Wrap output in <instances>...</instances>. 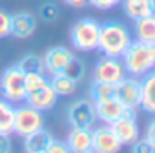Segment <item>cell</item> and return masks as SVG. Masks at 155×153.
Instances as JSON below:
<instances>
[{
    "label": "cell",
    "mask_w": 155,
    "mask_h": 153,
    "mask_svg": "<svg viewBox=\"0 0 155 153\" xmlns=\"http://www.w3.org/2000/svg\"><path fill=\"white\" fill-rule=\"evenodd\" d=\"M37 17L29 11H17L11 15V24H9V35L18 38V40H28L35 35L37 31Z\"/></svg>",
    "instance_id": "8fae6325"
},
{
    "label": "cell",
    "mask_w": 155,
    "mask_h": 153,
    "mask_svg": "<svg viewBox=\"0 0 155 153\" xmlns=\"http://www.w3.org/2000/svg\"><path fill=\"white\" fill-rule=\"evenodd\" d=\"M135 111L137 109H126L120 119H117L115 122L110 124L122 146H131L139 138V126H137V120H135V117H137Z\"/></svg>",
    "instance_id": "9c48e42d"
},
{
    "label": "cell",
    "mask_w": 155,
    "mask_h": 153,
    "mask_svg": "<svg viewBox=\"0 0 155 153\" xmlns=\"http://www.w3.org/2000/svg\"><path fill=\"white\" fill-rule=\"evenodd\" d=\"M131 151H135V153H153L155 149L150 146V142L146 140V138H137L131 146Z\"/></svg>",
    "instance_id": "f546056e"
},
{
    "label": "cell",
    "mask_w": 155,
    "mask_h": 153,
    "mask_svg": "<svg viewBox=\"0 0 155 153\" xmlns=\"http://www.w3.org/2000/svg\"><path fill=\"white\" fill-rule=\"evenodd\" d=\"M126 76V69L120 58L115 57H102L95 67H93V79L95 80H102V82H110V84H117L120 79Z\"/></svg>",
    "instance_id": "ba28073f"
},
{
    "label": "cell",
    "mask_w": 155,
    "mask_h": 153,
    "mask_svg": "<svg viewBox=\"0 0 155 153\" xmlns=\"http://www.w3.org/2000/svg\"><path fill=\"white\" fill-rule=\"evenodd\" d=\"M120 4H122L124 15L130 20H139V18L153 13L150 0H120Z\"/></svg>",
    "instance_id": "d6986e66"
},
{
    "label": "cell",
    "mask_w": 155,
    "mask_h": 153,
    "mask_svg": "<svg viewBox=\"0 0 155 153\" xmlns=\"http://www.w3.org/2000/svg\"><path fill=\"white\" fill-rule=\"evenodd\" d=\"M99 33H101V22H97L95 18L84 17L71 26L69 40L73 47L79 51H93L99 46Z\"/></svg>",
    "instance_id": "3957f363"
},
{
    "label": "cell",
    "mask_w": 155,
    "mask_h": 153,
    "mask_svg": "<svg viewBox=\"0 0 155 153\" xmlns=\"http://www.w3.org/2000/svg\"><path fill=\"white\" fill-rule=\"evenodd\" d=\"M122 64L126 75L144 76L151 69H155V44H148L142 40L130 42L126 51L122 53Z\"/></svg>",
    "instance_id": "6da1fadb"
},
{
    "label": "cell",
    "mask_w": 155,
    "mask_h": 153,
    "mask_svg": "<svg viewBox=\"0 0 155 153\" xmlns=\"http://www.w3.org/2000/svg\"><path fill=\"white\" fill-rule=\"evenodd\" d=\"M17 66L24 71V73H37V71H44V62H42V57H38L37 53H28L24 55Z\"/></svg>",
    "instance_id": "603a6c76"
},
{
    "label": "cell",
    "mask_w": 155,
    "mask_h": 153,
    "mask_svg": "<svg viewBox=\"0 0 155 153\" xmlns=\"http://www.w3.org/2000/svg\"><path fill=\"white\" fill-rule=\"evenodd\" d=\"M57 100H58V95L53 91V88L49 86V80H48V82L42 84L40 88L29 91V93L26 95V100H24V102L44 113V111L53 109L55 104H57Z\"/></svg>",
    "instance_id": "4fadbf2b"
},
{
    "label": "cell",
    "mask_w": 155,
    "mask_h": 153,
    "mask_svg": "<svg viewBox=\"0 0 155 153\" xmlns=\"http://www.w3.org/2000/svg\"><path fill=\"white\" fill-rule=\"evenodd\" d=\"M150 4H151V11L155 13V0H150Z\"/></svg>",
    "instance_id": "836d02e7"
},
{
    "label": "cell",
    "mask_w": 155,
    "mask_h": 153,
    "mask_svg": "<svg viewBox=\"0 0 155 153\" xmlns=\"http://www.w3.org/2000/svg\"><path fill=\"white\" fill-rule=\"evenodd\" d=\"M95 104V113H97V119L106 122V124H111L115 122L117 119H120L124 115V111L128 108H124L115 97L111 99H106V100H101V102H93Z\"/></svg>",
    "instance_id": "5bb4252c"
},
{
    "label": "cell",
    "mask_w": 155,
    "mask_h": 153,
    "mask_svg": "<svg viewBox=\"0 0 155 153\" xmlns=\"http://www.w3.org/2000/svg\"><path fill=\"white\" fill-rule=\"evenodd\" d=\"M73 51L64 47V46H53L49 47L44 57H42V62H44V71L51 76V75H58L64 71V67L68 66V62L73 58Z\"/></svg>",
    "instance_id": "7c38bea8"
},
{
    "label": "cell",
    "mask_w": 155,
    "mask_h": 153,
    "mask_svg": "<svg viewBox=\"0 0 155 153\" xmlns=\"http://www.w3.org/2000/svg\"><path fill=\"white\" fill-rule=\"evenodd\" d=\"M0 95L13 104L26 100V73L17 64L8 66L0 73Z\"/></svg>",
    "instance_id": "277c9868"
},
{
    "label": "cell",
    "mask_w": 155,
    "mask_h": 153,
    "mask_svg": "<svg viewBox=\"0 0 155 153\" xmlns=\"http://www.w3.org/2000/svg\"><path fill=\"white\" fill-rule=\"evenodd\" d=\"M48 79H46V75L44 71H37V73H26V95L37 88H40L42 84H46Z\"/></svg>",
    "instance_id": "484cf974"
},
{
    "label": "cell",
    "mask_w": 155,
    "mask_h": 153,
    "mask_svg": "<svg viewBox=\"0 0 155 153\" xmlns=\"http://www.w3.org/2000/svg\"><path fill=\"white\" fill-rule=\"evenodd\" d=\"M148 142H150V146L155 149V117L150 120V124H148V128H146V137H144Z\"/></svg>",
    "instance_id": "4dcf8cb0"
},
{
    "label": "cell",
    "mask_w": 155,
    "mask_h": 153,
    "mask_svg": "<svg viewBox=\"0 0 155 153\" xmlns=\"http://www.w3.org/2000/svg\"><path fill=\"white\" fill-rule=\"evenodd\" d=\"M69 148L64 140H57V138H51L49 144H48V151L46 153H68Z\"/></svg>",
    "instance_id": "f1b7e54d"
},
{
    "label": "cell",
    "mask_w": 155,
    "mask_h": 153,
    "mask_svg": "<svg viewBox=\"0 0 155 153\" xmlns=\"http://www.w3.org/2000/svg\"><path fill=\"white\" fill-rule=\"evenodd\" d=\"M44 128V115L42 111L35 109L29 104H22L15 108V122H13V133L18 137H26L33 131H38Z\"/></svg>",
    "instance_id": "5b68a950"
},
{
    "label": "cell",
    "mask_w": 155,
    "mask_h": 153,
    "mask_svg": "<svg viewBox=\"0 0 155 153\" xmlns=\"http://www.w3.org/2000/svg\"><path fill=\"white\" fill-rule=\"evenodd\" d=\"M88 4L93 6L95 9L108 11V9H111V8H115L117 4H120V0H88Z\"/></svg>",
    "instance_id": "83f0119b"
},
{
    "label": "cell",
    "mask_w": 155,
    "mask_h": 153,
    "mask_svg": "<svg viewBox=\"0 0 155 153\" xmlns=\"http://www.w3.org/2000/svg\"><path fill=\"white\" fill-rule=\"evenodd\" d=\"M120 148H122V144L119 142V138L113 133L110 124L91 129V151H97V153H117V151H120Z\"/></svg>",
    "instance_id": "30bf717a"
},
{
    "label": "cell",
    "mask_w": 155,
    "mask_h": 153,
    "mask_svg": "<svg viewBox=\"0 0 155 153\" xmlns=\"http://www.w3.org/2000/svg\"><path fill=\"white\" fill-rule=\"evenodd\" d=\"M113 97L128 109L140 108V80L137 76H124L115 84Z\"/></svg>",
    "instance_id": "52a82bcc"
},
{
    "label": "cell",
    "mask_w": 155,
    "mask_h": 153,
    "mask_svg": "<svg viewBox=\"0 0 155 153\" xmlns=\"http://www.w3.org/2000/svg\"><path fill=\"white\" fill-rule=\"evenodd\" d=\"M133 31L137 40L155 44V13H150L139 20H133Z\"/></svg>",
    "instance_id": "ac0fdd59"
},
{
    "label": "cell",
    "mask_w": 155,
    "mask_h": 153,
    "mask_svg": "<svg viewBox=\"0 0 155 153\" xmlns=\"http://www.w3.org/2000/svg\"><path fill=\"white\" fill-rule=\"evenodd\" d=\"M38 17L44 20V22H55L58 17H60V9L55 2H46L40 6L38 9Z\"/></svg>",
    "instance_id": "d4e9b609"
},
{
    "label": "cell",
    "mask_w": 155,
    "mask_h": 153,
    "mask_svg": "<svg viewBox=\"0 0 155 153\" xmlns=\"http://www.w3.org/2000/svg\"><path fill=\"white\" fill-rule=\"evenodd\" d=\"M22 138H24L22 140L24 151H28V153H46L48 151V144H49V140L53 137L42 128V129L33 131V133H29V135H26Z\"/></svg>",
    "instance_id": "e0dca14e"
},
{
    "label": "cell",
    "mask_w": 155,
    "mask_h": 153,
    "mask_svg": "<svg viewBox=\"0 0 155 153\" xmlns=\"http://www.w3.org/2000/svg\"><path fill=\"white\" fill-rule=\"evenodd\" d=\"M9 24H11V13L0 8V40L9 37Z\"/></svg>",
    "instance_id": "4316f807"
},
{
    "label": "cell",
    "mask_w": 155,
    "mask_h": 153,
    "mask_svg": "<svg viewBox=\"0 0 155 153\" xmlns=\"http://www.w3.org/2000/svg\"><path fill=\"white\" fill-rule=\"evenodd\" d=\"M140 108L155 115V69L146 73L144 80H140Z\"/></svg>",
    "instance_id": "2e32d148"
},
{
    "label": "cell",
    "mask_w": 155,
    "mask_h": 153,
    "mask_svg": "<svg viewBox=\"0 0 155 153\" xmlns=\"http://www.w3.org/2000/svg\"><path fill=\"white\" fill-rule=\"evenodd\" d=\"M115 93V84H110V82H102V80H95L91 82L90 86V99L93 102H101V100H106V99H111Z\"/></svg>",
    "instance_id": "7402d4cb"
},
{
    "label": "cell",
    "mask_w": 155,
    "mask_h": 153,
    "mask_svg": "<svg viewBox=\"0 0 155 153\" xmlns=\"http://www.w3.org/2000/svg\"><path fill=\"white\" fill-rule=\"evenodd\" d=\"M66 144L73 153H88L91 151V129L88 128H71Z\"/></svg>",
    "instance_id": "9a60e30c"
},
{
    "label": "cell",
    "mask_w": 155,
    "mask_h": 153,
    "mask_svg": "<svg viewBox=\"0 0 155 153\" xmlns=\"http://www.w3.org/2000/svg\"><path fill=\"white\" fill-rule=\"evenodd\" d=\"M13 148L11 144V138L9 135H4V133H0V153H9Z\"/></svg>",
    "instance_id": "1f68e13d"
},
{
    "label": "cell",
    "mask_w": 155,
    "mask_h": 153,
    "mask_svg": "<svg viewBox=\"0 0 155 153\" xmlns=\"http://www.w3.org/2000/svg\"><path fill=\"white\" fill-rule=\"evenodd\" d=\"M49 80V86L53 88V91L58 95V97H69L77 91V86H79V82H75L73 79H69V76H66L64 73H58V75H51Z\"/></svg>",
    "instance_id": "ffe728a7"
},
{
    "label": "cell",
    "mask_w": 155,
    "mask_h": 153,
    "mask_svg": "<svg viewBox=\"0 0 155 153\" xmlns=\"http://www.w3.org/2000/svg\"><path fill=\"white\" fill-rule=\"evenodd\" d=\"M13 122H15V106L13 102L0 99V133L11 135L13 133Z\"/></svg>",
    "instance_id": "44dd1931"
},
{
    "label": "cell",
    "mask_w": 155,
    "mask_h": 153,
    "mask_svg": "<svg viewBox=\"0 0 155 153\" xmlns=\"http://www.w3.org/2000/svg\"><path fill=\"white\" fill-rule=\"evenodd\" d=\"M66 76H69V79H73L75 82H81L82 79H84V73H86V67H84V62L81 60V58H77V57H73L69 62H68V66L64 67V71H62Z\"/></svg>",
    "instance_id": "cb8c5ba5"
},
{
    "label": "cell",
    "mask_w": 155,
    "mask_h": 153,
    "mask_svg": "<svg viewBox=\"0 0 155 153\" xmlns=\"http://www.w3.org/2000/svg\"><path fill=\"white\" fill-rule=\"evenodd\" d=\"M68 122L71 128H88L93 129L97 122L95 104L91 99H79L68 108Z\"/></svg>",
    "instance_id": "8992f818"
},
{
    "label": "cell",
    "mask_w": 155,
    "mask_h": 153,
    "mask_svg": "<svg viewBox=\"0 0 155 153\" xmlns=\"http://www.w3.org/2000/svg\"><path fill=\"white\" fill-rule=\"evenodd\" d=\"M62 2L68 4V6H71V8H77V9L88 6V0H62Z\"/></svg>",
    "instance_id": "d6a6232c"
},
{
    "label": "cell",
    "mask_w": 155,
    "mask_h": 153,
    "mask_svg": "<svg viewBox=\"0 0 155 153\" xmlns=\"http://www.w3.org/2000/svg\"><path fill=\"white\" fill-rule=\"evenodd\" d=\"M131 42V35L130 29L117 20H110L101 24V33H99V46L97 49H101L102 55L106 57H115L120 58L122 53L126 51V47Z\"/></svg>",
    "instance_id": "7a4b0ae2"
}]
</instances>
